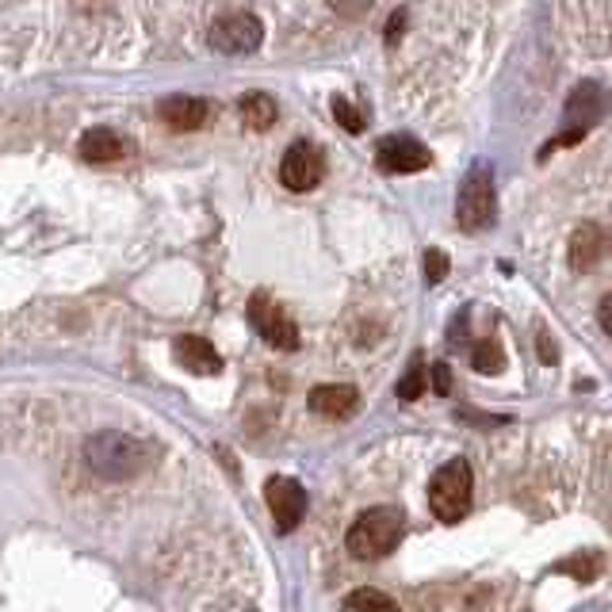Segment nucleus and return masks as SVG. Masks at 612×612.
<instances>
[{"label":"nucleus","instance_id":"obj_1","mask_svg":"<svg viewBox=\"0 0 612 612\" xmlns=\"http://www.w3.org/2000/svg\"><path fill=\"white\" fill-rule=\"evenodd\" d=\"M85 459L96 474H103V479L127 482V479H139L142 471L153 467V445L131 437V433H123V429H103L85 440Z\"/></svg>","mask_w":612,"mask_h":612},{"label":"nucleus","instance_id":"obj_2","mask_svg":"<svg viewBox=\"0 0 612 612\" xmlns=\"http://www.w3.org/2000/svg\"><path fill=\"white\" fill-rule=\"evenodd\" d=\"M402 533H406L402 510H394V505H375V510H364L352 521L345 544H349V551L357 555V559H383V555H391L394 547H398Z\"/></svg>","mask_w":612,"mask_h":612},{"label":"nucleus","instance_id":"obj_3","mask_svg":"<svg viewBox=\"0 0 612 612\" xmlns=\"http://www.w3.org/2000/svg\"><path fill=\"white\" fill-rule=\"evenodd\" d=\"M471 498H474V474L467 467V459H448L429 482V510L437 513V521L456 525L471 510Z\"/></svg>","mask_w":612,"mask_h":612},{"label":"nucleus","instance_id":"obj_4","mask_svg":"<svg viewBox=\"0 0 612 612\" xmlns=\"http://www.w3.org/2000/svg\"><path fill=\"white\" fill-rule=\"evenodd\" d=\"M494 173L490 165H474L467 173V181L459 184V199H456V222L467 233H479L494 222Z\"/></svg>","mask_w":612,"mask_h":612},{"label":"nucleus","instance_id":"obj_5","mask_svg":"<svg viewBox=\"0 0 612 612\" xmlns=\"http://www.w3.org/2000/svg\"><path fill=\"white\" fill-rule=\"evenodd\" d=\"M211 46L219 54H230V58H241V54L261 51L264 43V23L256 20L253 12H227L211 23Z\"/></svg>","mask_w":612,"mask_h":612},{"label":"nucleus","instance_id":"obj_6","mask_svg":"<svg viewBox=\"0 0 612 612\" xmlns=\"http://www.w3.org/2000/svg\"><path fill=\"white\" fill-rule=\"evenodd\" d=\"M249 321H253V329L272 345V349H284V352L299 349V326H295V321L287 318L284 306L272 303L269 295H253V303H249Z\"/></svg>","mask_w":612,"mask_h":612},{"label":"nucleus","instance_id":"obj_7","mask_svg":"<svg viewBox=\"0 0 612 612\" xmlns=\"http://www.w3.org/2000/svg\"><path fill=\"white\" fill-rule=\"evenodd\" d=\"M264 502H269V513H272V521H276L280 533H295V528H299V521L306 513V490L299 479H292V474L269 479Z\"/></svg>","mask_w":612,"mask_h":612},{"label":"nucleus","instance_id":"obj_8","mask_svg":"<svg viewBox=\"0 0 612 612\" xmlns=\"http://www.w3.org/2000/svg\"><path fill=\"white\" fill-rule=\"evenodd\" d=\"M321 176H326V153L314 146V142H295V146L284 153V161H280V181L292 192L318 188Z\"/></svg>","mask_w":612,"mask_h":612},{"label":"nucleus","instance_id":"obj_9","mask_svg":"<svg viewBox=\"0 0 612 612\" xmlns=\"http://www.w3.org/2000/svg\"><path fill=\"white\" fill-rule=\"evenodd\" d=\"M429 161H433V153L425 150L422 142L402 139V134H391V139H383L380 146H375V165L391 176L422 173V168H429Z\"/></svg>","mask_w":612,"mask_h":612},{"label":"nucleus","instance_id":"obj_10","mask_svg":"<svg viewBox=\"0 0 612 612\" xmlns=\"http://www.w3.org/2000/svg\"><path fill=\"white\" fill-rule=\"evenodd\" d=\"M310 409L326 422H345L360 409V391L349 383H321L310 391Z\"/></svg>","mask_w":612,"mask_h":612},{"label":"nucleus","instance_id":"obj_11","mask_svg":"<svg viewBox=\"0 0 612 612\" xmlns=\"http://www.w3.org/2000/svg\"><path fill=\"white\" fill-rule=\"evenodd\" d=\"M173 357L188 368L192 375H219L222 372V357L215 352V345L207 337L184 334L173 341Z\"/></svg>","mask_w":612,"mask_h":612},{"label":"nucleus","instance_id":"obj_12","mask_svg":"<svg viewBox=\"0 0 612 612\" xmlns=\"http://www.w3.org/2000/svg\"><path fill=\"white\" fill-rule=\"evenodd\" d=\"M211 116V103L199 96H168L161 100V119L168 123V131H199Z\"/></svg>","mask_w":612,"mask_h":612},{"label":"nucleus","instance_id":"obj_13","mask_svg":"<svg viewBox=\"0 0 612 612\" xmlns=\"http://www.w3.org/2000/svg\"><path fill=\"white\" fill-rule=\"evenodd\" d=\"M601 111H605V100H601V88L593 85V80H586V85H578L575 92H570L562 119H567V123L575 127V134H586V131H590V127L601 119Z\"/></svg>","mask_w":612,"mask_h":612},{"label":"nucleus","instance_id":"obj_14","mask_svg":"<svg viewBox=\"0 0 612 612\" xmlns=\"http://www.w3.org/2000/svg\"><path fill=\"white\" fill-rule=\"evenodd\" d=\"M131 153V139H123L119 131H108V127H96V131L80 134V157L85 161H96V165H103V161H119Z\"/></svg>","mask_w":612,"mask_h":612},{"label":"nucleus","instance_id":"obj_15","mask_svg":"<svg viewBox=\"0 0 612 612\" xmlns=\"http://www.w3.org/2000/svg\"><path fill=\"white\" fill-rule=\"evenodd\" d=\"M605 249H609L605 230H601L598 222H582V227L575 230V238H570V264L582 272L593 269V264L605 256Z\"/></svg>","mask_w":612,"mask_h":612},{"label":"nucleus","instance_id":"obj_16","mask_svg":"<svg viewBox=\"0 0 612 612\" xmlns=\"http://www.w3.org/2000/svg\"><path fill=\"white\" fill-rule=\"evenodd\" d=\"M241 123H245L249 131H269V127L276 123V100H272L269 92H249L245 100H241Z\"/></svg>","mask_w":612,"mask_h":612},{"label":"nucleus","instance_id":"obj_17","mask_svg":"<svg viewBox=\"0 0 612 612\" xmlns=\"http://www.w3.org/2000/svg\"><path fill=\"white\" fill-rule=\"evenodd\" d=\"M341 612H402V609H398V601H394L391 593L364 586V590H352L349 598L341 601Z\"/></svg>","mask_w":612,"mask_h":612},{"label":"nucleus","instance_id":"obj_18","mask_svg":"<svg viewBox=\"0 0 612 612\" xmlns=\"http://www.w3.org/2000/svg\"><path fill=\"white\" fill-rule=\"evenodd\" d=\"M425 386H429V372H425V360L414 357L406 368V375L398 380V386H394V394H398L402 402H417L425 394Z\"/></svg>","mask_w":612,"mask_h":612},{"label":"nucleus","instance_id":"obj_19","mask_svg":"<svg viewBox=\"0 0 612 612\" xmlns=\"http://www.w3.org/2000/svg\"><path fill=\"white\" fill-rule=\"evenodd\" d=\"M471 364H474V372H482V375H498L505 368L502 345H498V341H479V345H474V352H471Z\"/></svg>","mask_w":612,"mask_h":612},{"label":"nucleus","instance_id":"obj_20","mask_svg":"<svg viewBox=\"0 0 612 612\" xmlns=\"http://www.w3.org/2000/svg\"><path fill=\"white\" fill-rule=\"evenodd\" d=\"M334 116H337V123H341L349 134H360V131H364V123H368L364 111H360L352 100H345V96H334Z\"/></svg>","mask_w":612,"mask_h":612},{"label":"nucleus","instance_id":"obj_21","mask_svg":"<svg viewBox=\"0 0 612 612\" xmlns=\"http://www.w3.org/2000/svg\"><path fill=\"white\" fill-rule=\"evenodd\" d=\"M445 276H448V256L440 253V249H429V253H425V280H429V284H440Z\"/></svg>","mask_w":612,"mask_h":612},{"label":"nucleus","instance_id":"obj_22","mask_svg":"<svg viewBox=\"0 0 612 612\" xmlns=\"http://www.w3.org/2000/svg\"><path fill=\"white\" fill-rule=\"evenodd\" d=\"M429 372H433V391H437V394L452 391V372H448V364H433Z\"/></svg>","mask_w":612,"mask_h":612},{"label":"nucleus","instance_id":"obj_23","mask_svg":"<svg viewBox=\"0 0 612 612\" xmlns=\"http://www.w3.org/2000/svg\"><path fill=\"white\" fill-rule=\"evenodd\" d=\"M539 357H544V364H551V360L559 357V352H555V345L547 341V334H539Z\"/></svg>","mask_w":612,"mask_h":612},{"label":"nucleus","instance_id":"obj_24","mask_svg":"<svg viewBox=\"0 0 612 612\" xmlns=\"http://www.w3.org/2000/svg\"><path fill=\"white\" fill-rule=\"evenodd\" d=\"M609 306H612V295H605V299H601V329H605V334H612V321H609Z\"/></svg>","mask_w":612,"mask_h":612}]
</instances>
